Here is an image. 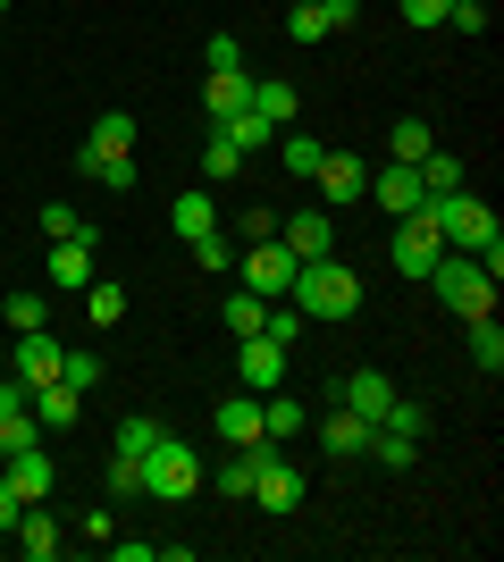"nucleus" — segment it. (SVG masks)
Here are the masks:
<instances>
[{
    "instance_id": "58836bf2",
    "label": "nucleus",
    "mask_w": 504,
    "mask_h": 562,
    "mask_svg": "<svg viewBox=\"0 0 504 562\" xmlns=\"http://www.w3.org/2000/svg\"><path fill=\"white\" fill-rule=\"evenodd\" d=\"M421 186H429V193H455L462 186V160H455V151H429V160H421Z\"/></svg>"
},
{
    "instance_id": "f03ea898",
    "label": "nucleus",
    "mask_w": 504,
    "mask_h": 562,
    "mask_svg": "<svg viewBox=\"0 0 504 562\" xmlns=\"http://www.w3.org/2000/svg\"><path fill=\"white\" fill-rule=\"evenodd\" d=\"M287 303L303 311V319H354V311H361V278H354L336 252H320V260H303V269H294Z\"/></svg>"
},
{
    "instance_id": "6ab92c4d",
    "label": "nucleus",
    "mask_w": 504,
    "mask_h": 562,
    "mask_svg": "<svg viewBox=\"0 0 504 562\" xmlns=\"http://www.w3.org/2000/svg\"><path fill=\"white\" fill-rule=\"evenodd\" d=\"M51 479H59V470H51V453H43V446L9 453V487H18L25 504H43V495H51Z\"/></svg>"
},
{
    "instance_id": "412c9836",
    "label": "nucleus",
    "mask_w": 504,
    "mask_h": 562,
    "mask_svg": "<svg viewBox=\"0 0 504 562\" xmlns=\"http://www.w3.org/2000/svg\"><path fill=\"white\" fill-rule=\"evenodd\" d=\"M219 446H261V395L219 403Z\"/></svg>"
},
{
    "instance_id": "2eb2a0df",
    "label": "nucleus",
    "mask_w": 504,
    "mask_h": 562,
    "mask_svg": "<svg viewBox=\"0 0 504 562\" xmlns=\"http://www.w3.org/2000/svg\"><path fill=\"white\" fill-rule=\"evenodd\" d=\"M244 101H253V76H244V68H211V76H202V110H211V126H227Z\"/></svg>"
},
{
    "instance_id": "a19ab883",
    "label": "nucleus",
    "mask_w": 504,
    "mask_h": 562,
    "mask_svg": "<svg viewBox=\"0 0 504 562\" xmlns=\"http://www.w3.org/2000/svg\"><path fill=\"white\" fill-rule=\"evenodd\" d=\"M93 186H110V193H135V151H119V160H101V168H93Z\"/></svg>"
},
{
    "instance_id": "4c0bfd02",
    "label": "nucleus",
    "mask_w": 504,
    "mask_h": 562,
    "mask_svg": "<svg viewBox=\"0 0 504 562\" xmlns=\"http://www.w3.org/2000/svg\"><path fill=\"white\" fill-rule=\"evenodd\" d=\"M287 34H294V43H328V18H320V0H294V9H287Z\"/></svg>"
},
{
    "instance_id": "de8ad7c7",
    "label": "nucleus",
    "mask_w": 504,
    "mask_h": 562,
    "mask_svg": "<svg viewBox=\"0 0 504 562\" xmlns=\"http://www.w3.org/2000/svg\"><path fill=\"white\" fill-rule=\"evenodd\" d=\"M0 18H9V0H0Z\"/></svg>"
},
{
    "instance_id": "9d476101",
    "label": "nucleus",
    "mask_w": 504,
    "mask_h": 562,
    "mask_svg": "<svg viewBox=\"0 0 504 562\" xmlns=\"http://www.w3.org/2000/svg\"><path fill=\"white\" fill-rule=\"evenodd\" d=\"M119 151H135V117L110 110V117H93V135L76 143V177H93V168H101V160H119Z\"/></svg>"
},
{
    "instance_id": "37998d69",
    "label": "nucleus",
    "mask_w": 504,
    "mask_h": 562,
    "mask_svg": "<svg viewBox=\"0 0 504 562\" xmlns=\"http://www.w3.org/2000/svg\"><path fill=\"white\" fill-rule=\"evenodd\" d=\"M446 25H455V34H488V0H455Z\"/></svg>"
},
{
    "instance_id": "4468645a",
    "label": "nucleus",
    "mask_w": 504,
    "mask_h": 562,
    "mask_svg": "<svg viewBox=\"0 0 504 562\" xmlns=\"http://www.w3.org/2000/svg\"><path fill=\"white\" fill-rule=\"evenodd\" d=\"M9 538H18V554H25V562H51V554H59V546H68V529H59V520H51L43 504H25Z\"/></svg>"
},
{
    "instance_id": "393cba45",
    "label": "nucleus",
    "mask_w": 504,
    "mask_h": 562,
    "mask_svg": "<svg viewBox=\"0 0 504 562\" xmlns=\"http://www.w3.org/2000/svg\"><path fill=\"white\" fill-rule=\"evenodd\" d=\"M25 446H43V420H34V403H9V412H0V462L25 453Z\"/></svg>"
},
{
    "instance_id": "72a5a7b5",
    "label": "nucleus",
    "mask_w": 504,
    "mask_h": 562,
    "mask_svg": "<svg viewBox=\"0 0 504 562\" xmlns=\"http://www.w3.org/2000/svg\"><path fill=\"white\" fill-rule=\"evenodd\" d=\"M278 151H287V177H312L328 143H312V135H294V126H278Z\"/></svg>"
},
{
    "instance_id": "473e14b6",
    "label": "nucleus",
    "mask_w": 504,
    "mask_h": 562,
    "mask_svg": "<svg viewBox=\"0 0 504 562\" xmlns=\"http://www.w3.org/2000/svg\"><path fill=\"white\" fill-rule=\"evenodd\" d=\"M59 378H68L76 395H93V386H101V352H85V345H68V352H59Z\"/></svg>"
},
{
    "instance_id": "a878e982",
    "label": "nucleus",
    "mask_w": 504,
    "mask_h": 562,
    "mask_svg": "<svg viewBox=\"0 0 504 562\" xmlns=\"http://www.w3.org/2000/svg\"><path fill=\"white\" fill-rule=\"evenodd\" d=\"M387 151H395V160H404V168H421V160H429V151H437V135H429V126H421V117H395V126H387Z\"/></svg>"
},
{
    "instance_id": "7ed1b4c3",
    "label": "nucleus",
    "mask_w": 504,
    "mask_h": 562,
    "mask_svg": "<svg viewBox=\"0 0 504 562\" xmlns=\"http://www.w3.org/2000/svg\"><path fill=\"white\" fill-rule=\"evenodd\" d=\"M429 285H437V303L455 311V319H488V311H496V269L471 260V252H446L429 269Z\"/></svg>"
},
{
    "instance_id": "0eeeda50",
    "label": "nucleus",
    "mask_w": 504,
    "mask_h": 562,
    "mask_svg": "<svg viewBox=\"0 0 504 562\" xmlns=\"http://www.w3.org/2000/svg\"><path fill=\"white\" fill-rule=\"evenodd\" d=\"M437 260H446V235H437L429 218H395V269H404V278L421 285V278L437 269Z\"/></svg>"
},
{
    "instance_id": "aec40b11",
    "label": "nucleus",
    "mask_w": 504,
    "mask_h": 562,
    "mask_svg": "<svg viewBox=\"0 0 504 562\" xmlns=\"http://www.w3.org/2000/svg\"><path fill=\"white\" fill-rule=\"evenodd\" d=\"M361 462H379V470H412L421 462V437H404V428H387V420H370V453Z\"/></svg>"
},
{
    "instance_id": "f3484780",
    "label": "nucleus",
    "mask_w": 504,
    "mask_h": 562,
    "mask_svg": "<svg viewBox=\"0 0 504 562\" xmlns=\"http://www.w3.org/2000/svg\"><path fill=\"white\" fill-rule=\"evenodd\" d=\"M336 403L361 412V420H379L387 403H395V386H387V370H354V378H336Z\"/></svg>"
},
{
    "instance_id": "c85d7f7f",
    "label": "nucleus",
    "mask_w": 504,
    "mask_h": 562,
    "mask_svg": "<svg viewBox=\"0 0 504 562\" xmlns=\"http://www.w3.org/2000/svg\"><path fill=\"white\" fill-rule=\"evenodd\" d=\"M261 294H253V285H236V294H227V303H219V319H227V328H236V336H261Z\"/></svg>"
},
{
    "instance_id": "f257e3e1",
    "label": "nucleus",
    "mask_w": 504,
    "mask_h": 562,
    "mask_svg": "<svg viewBox=\"0 0 504 562\" xmlns=\"http://www.w3.org/2000/svg\"><path fill=\"white\" fill-rule=\"evenodd\" d=\"M412 218H429L437 235H446V252H471V260H488L504 278V227H496V211H488L471 186H455V193H429Z\"/></svg>"
},
{
    "instance_id": "1a4fd4ad",
    "label": "nucleus",
    "mask_w": 504,
    "mask_h": 562,
    "mask_svg": "<svg viewBox=\"0 0 504 562\" xmlns=\"http://www.w3.org/2000/svg\"><path fill=\"white\" fill-rule=\"evenodd\" d=\"M312 186H320V211H336V202H361V193H370V168H361L354 151H320Z\"/></svg>"
},
{
    "instance_id": "ddd939ff",
    "label": "nucleus",
    "mask_w": 504,
    "mask_h": 562,
    "mask_svg": "<svg viewBox=\"0 0 504 562\" xmlns=\"http://www.w3.org/2000/svg\"><path fill=\"white\" fill-rule=\"evenodd\" d=\"M370 193H379V202H387L395 218H412L421 202H429V186H421V168H404V160H387L379 177H370Z\"/></svg>"
},
{
    "instance_id": "dca6fc26",
    "label": "nucleus",
    "mask_w": 504,
    "mask_h": 562,
    "mask_svg": "<svg viewBox=\"0 0 504 562\" xmlns=\"http://www.w3.org/2000/svg\"><path fill=\"white\" fill-rule=\"evenodd\" d=\"M43 278L59 285V294H85V285L101 278V269H93V244H51V260H43Z\"/></svg>"
},
{
    "instance_id": "b1692460",
    "label": "nucleus",
    "mask_w": 504,
    "mask_h": 562,
    "mask_svg": "<svg viewBox=\"0 0 504 562\" xmlns=\"http://www.w3.org/2000/svg\"><path fill=\"white\" fill-rule=\"evenodd\" d=\"M25 403H34V420H43V428H68L76 412H85V395H76L68 378H51V386H34Z\"/></svg>"
},
{
    "instance_id": "39448f33",
    "label": "nucleus",
    "mask_w": 504,
    "mask_h": 562,
    "mask_svg": "<svg viewBox=\"0 0 504 562\" xmlns=\"http://www.w3.org/2000/svg\"><path fill=\"white\" fill-rule=\"evenodd\" d=\"M294 269H303V260H294L287 244H278V235H269V244H244V260H236V285H253V294H261V303H287V285H294Z\"/></svg>"
},
{
    "instance_id": "4be33fe9",
    "label": "nucleus",
    "mask_w": 504,
    "mask_h": 562,
    "mask_svg": "<svg viewBox=\"0 0 504 562\" xmlns=\"http://www.w3.org/2000/svg\"><path fill=\"white\" fill-rule=\"evenodd\" d=\"M303 428H312V412L269 386V395H261V437H269V446H287V437H303Z\"/></svg>"
},
{
    "instance_id": "9b49d317",
    "label": "nucleus",
    "mask_w": 504,
    "mask_h": 562,
    "mask_svg": "<svg viewBox=\"0 0 504 562\" xmlns=\"http://www.w3.org/2000/svg\"><path fill=\"white\" fill-rule=\"evenodd\" d=\"M59 352H68V345H59V336H51V328L18 336V361H9V378H18L25 395H34V386H51V378H59Z\"/></svg>"
},
{
    "instance_id": "2f4dec72",
    "label": "nucleus",
    "mask_w": 504,
    "mask_h": 562,
    "mask_svg": "<svg viewBox=\"0 0 504 562\" xmlns=\"http://www.w3.org/2000/svg\"><path fill=\"white\" fill-rule=\"evenodd\" d=\"M471 361H480L488 378L504 370V328H496V311H488V319H471Z\"/></svg>"
},
{
    "instance_id": "cd10ccee",
    "label": "nucleus",
    "mask_w": 504,
    "mask_h": 562,
    "mask_svg": "<svg viewBox=\"0 0 504 562\" xmlns=\"http://www.w3.org/2000/svg\"><path fill=\"white\" fill-rule=\"evenodd\" d=\"M168 218H177V235L193 244V235H211V227H219V202H211V193H177V211H168Z\"/></svg>"
},
{
    "instance_id": "5701e85b",
    "label": "nucleus",
    "mask_w": 504,
    "mask_h": 562,
    "mask_svg": "<svg viewBox=\"0 0 504 562\" xmlns=\"http://www.w3.org/2000/svg\"><path fill=\"white\" fill-rule=\"evenodd\" d=\"M34 328H51V303L34 294V285H18V294L0 303V336H34Z\"/></svg>"
},
{
    "instance_id": "a211bd4d",
    "label": "nucleus",
    "mask_w": 504,
    "mask_h": 562,
    "mask_svg": "<svg viewBox=\"0 0 504 562\" xmlns=\"http://www.w3.org/2000/svg\"><path fill=\"white\" fill-rule=\"evenodd\" d=\"M320 446H328L336 462H361V453H370V420H361V412H345V403H336L328 420H320Z\"/></svg>"
},
{
    "instance_id": "20e7f679",
    "label": "nucleus",
    "mask_w": 504,
    "mask_h": 562,
    "mask_svg": "<svg viewBox=\"0 0 504 562\" xmlns=\"http://www.w3.org/2000/svg\"><path fill=\"white\" fill-rule=\"evenodd\" d=\"M202 479H211V470H202V453H193L186 437H160V446L144 453V495L152 504H186Z\"/></svg>"
},
{
    "instance_id": "7c9ffc66",
    "label": "nucleus",
    "mask_w": 504,
    "mask_h": 562,
    "mask_svg": "<svg viewBox=\"0 0 504 562\" xmlns=\"http://www.w3.org/2000/svg\"><path fill=\"white\" fill-rule=\"evenodd\" d=\"M160 437H168L160 420H144V412H126V420H119V446H110V453H135V462H144V453L160 446Z\"/></svg>"
},
{
    "instance_id": "e433bc0d",
    "label": "nucleus",
    "mask_w": 504,
    "mask_h": 562,
    "mask_svg": "<svg viewBox=\"0 0 504 562\" xmlns=\"http://www.w3.org/2000/svg\"><path fill=\"white\" fill-rule=\"evenodd\" d=\"M236 168H244V151H236L227 135H211V143H202V177H211V186H227Z\"/></svg>"
},
{
    "instance_id": "6e6552de",
    "label": "nucleus",
    "mask_w": 504,
    "mask_h": 562,
    "mask_svg": "<svg viewBox=\"0 0 504 562\" xmlns=\"http://www.w3.org/2000/svg\"><path fill=\"white\" fill-rule=\"evenodd\" d=\"M278 244H287L294 260H320V252H336V211H320V202H303V211H287V227H278Z\"/></svg>"
},
{
    "instance_id": "49530a36",
    "label": "nucleus",
    "mask_w": 504,
    "mask_h": 562,
    "mask_svg": "<svg viewBox=\"0 0 504 562\" xmlns=\"http://www.w3.org/2000/svg\"><path fill=\"white\" fill-rule=\"evenodd\" d=\"M278 235V211H244V244H269Z\"/></svg>"
},
{
    "instance_id": "c9c22d12",
    "label": "nucleus",
    "mask_w": 504,
    "mask_h": 562,
    "mask_svg": "<svg viewBox=\"0 0 504 562\" xmlns=\"http://www.w3.org/2000/svg\"><path fill=\"white\" fill-rule=\"evenodd\" d=\"M43 235H51V244H93V227L76 218V202H51V211H43Z\"/></svg>"
},
{
    "instance_id": "79ce46f5",
    "label": "nucleus",
    "mask_w": 504,
    "mask_h": 562,
    "mask_svg": "<svg viewBox=\"0 0 504 562\" xmlns=\"http://www.w3.org/2000/svg\"><path fill=\"white\" fill-rule=\"evenodd\" d=\"M446 9H455V0H404V25H412V34H429V25H446Z\"/></svg>"
},
{
    "instance_id": "bb28decb",
    "label": "nucleus",
    "mask_w": 504,
    "mask_h": 562,
    "mask_svg": "<svg viewBox=\"0 0 504 562\" xmlns=\"http://www.w3.org/2000/svg\"><path fill=\"white\" fill-rule=\"evenodd\" d=\"M85 319H93V328H119V319H126V285L93 278V285H85Z\"/></svg>"
},
{
    "instance_id": "423d86ee",
    "label": "nucleus",
    "mask_w": 504,
    "mask_h": 562,
    "mask_svg": "<svg viewBox=\"0 0 504 562\" xmlns=\"http://www.w3.org/2000/svg\"><path fill=\"white\" fill-rule=\"evenodd\" d=\"M236 386H244V395L287 386V345H278V336H244V345H236Z\"/></svg>"
},
{
    "instance_id": "f8f14e48",
    "label": "nucleus",
    "mask_w": 504,
    "mask_h": 562,
    "mask_svg": "<svg viewBox=\"0 0 504 562\" xmlns=\"http://www.w3.org/2000/svg\"><path fill=\"white\" fill-rule=\"evenodd\" d=\"M253 504H261V513H294V504H303V470H294L287 453H269V462L253 470Z\"/></svg>"
},
{
    "instance_id": "c03bdc74",
    "label": "nucleus",
    "mask_w": 504,
    "mask_h": 562,
    "mask_svg": "<svg viewBox=\"0 0 504 562\" xmlns=\"http://www.w3.org/2000/svg\"><path fill=\"white\" fill-rule=\"evenodd\" d=\"M320 18H328V34H345V25H361V0H320Z\"/></svg>"
},
{
    "instance_id": "f704fd0d",
    "label": "nucleus",
    "mask_w": 504,
    "mask_h": 562,
    "mask_svg": "<svg viewBox=\"0 0 504 562\" xmlns=\"http://www.w3.org/2000/svg\"><path fill=\"white\" fill-rule=\"evenodd\" d=\"M244 110H261L269 126H294V85H253V101Z\"/></svg>"
},
{
    "instance_id": "ea45409f",
    "label": "nucleus",
    "mask_w": 504,
    "mask_h": 562,
    "mask_svg": "<svg viewBox=\"0 0 504 562\" xmlns=\"http://www.w3.org/2000/svg\"><path fill=\"white\" fill-rule=\"evenodd\" d=\"M110 495H144V462L135 453H110Z\"/></svg>"
},
{
    "instance_id": "a18cd8bd",
    "label": "nucleus",
    "mask_w": 504,
    "mask_h": 562,
    "mask_svg": "<svg viewBox=\"0 0 504 562\" xmlns=\"http://www.w3.org/2000/svg\"><path fill=\"white\" fill-rule=\"evenodd\" d=\"M18 513H25V495L9 487V470H0V538H9V529H18Z\"/></svg>"
},
{
    "instance_id": "c756f323",
    "label": "nucleus",
    "mask_w": 504,
    "mask_h": 562,
    "mask_svg": "<svg viewBox=\"0 0 504 562\" xmlns=\"http://www.w3.org/2000/svg\"><path fill=\"white\" fill-rule=\"evenodd\" d=\"M219 135L236 143V151H261V143H278V126H269L261 110H236V117H227V126H219Z\"/></svg>"
}]
</instances>
